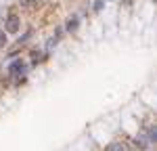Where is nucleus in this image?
<instances>
[{
	"label": "nucleus",
	"instance_id": "6",
	"mask_svg": "<svg viewBox=\"0 0 157 151\" xmlns=\"http://www.w3.org/2000/svg\"><path fill=\"white\" fill-rule=\"evenodd\" d=\"M103 6H105V0H97V2H94V11H101Z\"/></svg>",
	"mask_w": 157,
	"mask_h": 151
},
{
	"label": "nucleus",
	"instance_id": "2",
	"mask_svg": "<svg viewBox=\"0 0 157 151\" xmlns=\"http://www.w3.org/2000/svg\"><path fill=\"white\" fill-rule=\"evenodd\" d=\"M27 72V65H23L21 61H13L9 65V74H25Z\"/></svg>",
	"mask_w": 157,
	"mask_h": 151
},
{
	"label": "nucleus",
	"instance_id": "5",
	"mask_svg": "<svg viewBox=\"0 0 157 151\" xmlns=\"http://www.w3.org/2000/svg\"><path fill=\"white\" fill-rule=\"evenodd\" d=\"M67 29H69V32H75V29H78V17H71V19L67 21Z\"/></svg>",
	"mask_w": 157,
	"mask_h": 151
},
{
	"label": "nucleus",
	"instance_id": "3",
	"mask_svg": "<svg viewBox=\"0 0 157 151\" xmlns=\"http://www.w3.org/2000/svg\"><path fill=\"white\" fill-rule=\"evenodd\" d=\"M107 151H128V147H126L124 143H111L107 147Z\"/></svg>",
	"mask_w": 157,
	"mask_h": 151
},
{
	"label": "nucleus",
	"instance_id": "4",
	"mask_svg": "<svg viewBox=\"0 0 157 151\" xmlns=\"http://www.w3.org/2000/svg\"><path fill=\"white\" fill-rule=\"evenodd\" d=\"M19 4H21L23 9H36L38 0H19Z\"/></svg>",
	"mask_w": 157,
	"mask_h": 151
},
{
	"label": "nucleus",
	"instance_id": "1",
	"mask_svg": "<svg viewBox=\"0 0 157 151\" xmlns=\"http://www.w3.org/2000/svg\"><path fill=\"white\" fill-rule=\"evenodd\" d=\"M19 25H21L19 17H17V15H9L6 21H4V29H6L9 34H17V32H19Z\"/></svg>",
	"mask_w": 157,
	"mask_h": 151
},
{
	"label": "nucleus",
	"instance_id": "7",
	"mask_svg": "<svg viewBox=\"0 0 157 151\" xmlns=\"http://www.w3.org/2000/svg\"><path fill=\"white\" fill-rule=\"evenodd\" d=\"M6 44V36H4V32H0V46H4Z\"/></svg>",
	"mask_w": 157,
	"mask_h": 151
}]
</instances>
